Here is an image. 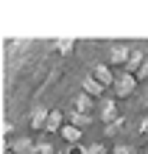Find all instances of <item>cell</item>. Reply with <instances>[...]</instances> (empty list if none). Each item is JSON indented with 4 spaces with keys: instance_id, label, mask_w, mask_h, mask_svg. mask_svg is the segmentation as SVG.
Instances as JSON below:
<instances>
[{
    "instance_id": "obj_1",
    "label": "cell",
    "mask_w": 148,
    "mask_h": 154,
    "mask_svg": "<svg viewBox=\"0 0 148 154\" xmlns=\"http://www.w3.org/2000/svg\"><path fill=\"white\" fill-rule=\"evenodd\" d=\"M137 76H131V73H123V76H117L115 79V87H112V93H115V98H128L137 90Z\"/></svg>"
},
{
    "instance_id": "obj_2",
    "label": "cell",
    "mask_w": 148,
    "mask_h": 154,
    "mask_svg": "<svg viewBox=\"0 0 148 154\" xmlns=\"http://www.w3.org/2000/svg\"><path fill=\"white\" fill-rule=\"evenodd\" d=\"M92 79H98L104 87H115V79H117V76H115L106 65H95V67H92Z\"/></svg>"
},
{
    "instance_id": "obj_3",
    "label": "cell",
    "mask_w": 148,
    "mask_h": 154,
    "mask_svg": "<svg viewBox=\"0 0 148 154\" xmlns=\"http://www.w3.org/2000/svg\"><path fill=\"white\" fill-rule=\"evenodd\" d=\"M62 126H64V115H62L59 109H50L48 123H45V132H48V134H59V132H62Z\"/></svg>"
},
{
    "instance_id": "obj_4",
    "label": "cell",
    "mask_w": 148,
    "mask_h": 154,
    "mask_svg": "<svg viewBox=\"0 0 148 154\" xmlns=\"http://www.w3.org/2000/svg\"><path fill=\"white\" fill-rule=\"evenodd\" d=\"M81 87H84V95H89V98H98V95H104V84H101L98 79H92V76H87L84 81H81Z\"/></svg>"
},
{
    "instance_id": "obj_5",
    "label": "cell",
    "mask_w": 148,
    "mask_h": 154,
    "mask_svg": "<svg viewBox=\"0 0 148 154\" xmlns=\"http://www.w3.org/2000/svg\"><path fill=\"white\" fill-rule=\"evenodd\" d=\"M59 134L64 137V143H70V146H78V140H81V129L76 123H64Z\"/></svg>"
},
{
    "instance_id": "obj_6",
    "label": "cell",
    "mask_w": 148,
    "mask_h": 154,
    "mask_svg": "<svg viewBox=\"0 0 148 154\" xmlns=\"http://www.w3.org/2000/svg\"><path fill=\"white\" fill-rule=\"evenodd\" d=\"M8 149H11L14 154H34L36 143H34L31 137H20V140H14V143H11V146H8Z\"/></svg>"
},
{
    "instance_id": "obj_7",
    "label": "cell",
    "mask_w": 148,
    "mask_h": 154,
    "mask_svg": "<svg viewBox=\"0 0 148 154\" xmlns=\"http://www.w3.org/2000/svg\"><path fill=\"white\" fill-rule=\"evenodd\" d=\"M48 109H34L31 112V129L34 132H45V123H48Z\"/></svg>"
},
{
    "instance_id": "obj_8",
    "label": "cell",
    "mask_w": 148,
    "mask_h": 154,
    "mask_svg": "<svg viewBox=\"0 0 148 154\" xmlns=\"http://www.w3.org/2000/svg\"><path fill=\"white\" fill-rule=\"evenodd\" d=\"M145 62V53L143 51H134L131 56H128V62H126V73H131V76H137V70H140V65Z\"/></svg>"
},
{
    "instance_id": "obj_9",
    "label": "cell",
    "mask_w": 148,
    "mask_h": 154,
    "mask_svg": "<svg viewBox=\"0 0 148 154\" xmlns=\"http://www.w3.org/2000/svg\"><path fill=\"white\" fill-rule=\"evenodd\" d=\"M101 118H104L106 123H117V104L115 101H106L101 106Z\"/></svg>"
},
{
    "instance_id": "obj_10",
    "label": "cell",
    "mask_w": 148,
    "mask_h": 154,
    "mask_svg": "<svg viewBox=\"0 0 148 154\" xmlns=\"http://www.w3.org/2000/svg\"><path fill=\"white\" fill-rule=\"evenodd\" d=\"M128 56H131V53H128L126 48H112V65H123V67H126Z\"/></svg>"
},
{
    "instance_id": "obj_11",
    "label": "cell",
    "mask_w": 148,
    "mask_h": 154,
    "mask_svg": "<svg viewBox=\"0 0 148 154\" xmlns=\"http://www.w3.org/2000/svg\"><path fill=\"white\" fill-rule=\"evenodd\" d=\"M89 109H92V98H89V95H78V98H76V112L89 115Z\"/></svg>"
},
{
    "instance_id": "obj_12",
    "label": "cell",
    "mask_w": 148,
    "mask_h": 154,
    "mask_svg": "<svg viewBox=\"0 0 148 154\" xmlns=\"http://www.w3.org/2000/svg\"><path fill=\"white\" fill-rule=\"evenodd\" d=\"M34 154H56V151H53V146H50V143H36Z\"/></svg>"
},
{
    "instance_id": "obj_13",
    "label": "cell",
    "mask_w": 148,
    "mask_h": 154,
    "mask_svg": "<svg viewBox=\"0 0 148 154\" xmlns=\"http://www.w3.org/2000/svg\"><path fill=\"white\" fill-rule=\"evenodd\" d=\"M148 79V56H145V62L140 65V70H137V81H145Z\"/></svg>"
},
{
    "instance_id": "obj_14",
    "label": "cell",
    "mask_w": 148,
    "mask_h": 154,
    "mask_svg": "<svg viewBox=\"0 0 148 154\" xmlns=\"http://www.w3.org/2000/svg\"><path fill=\"white\" fill-rule=\"evenodd\" d=\"M59 51L62 53H70L73 51V39H59Z\"/></svg>"
},
{
    "instance_id": "obj_15",
    "label": "cell",
    "mask_w": 148,
    "mask_h": 154,
    "mask_svg": "<svg viewBox=\"0 0 148 154\" xmlns=\"http://www.w3.org/2000/svg\"><path fill=\"white\" fill-rule=\"evenodd\" d=\"M87 154H106V149L101 146V143H95V146H89V149H87Z\"/></svg>"
},
{
    "instance_id": "obj_16",
    "label": "cell",
    "mask_w": 148,
    "mask_h": 154,
    "mask_svg": "<svg viewBox=\"0 0 148 154\" xmlns=\"http://www.w3.org/2000/svg\"><path fill=\"white\" fill-rule=\"evenodd\" d=\"M112 154H134V149H131V146H115Z\"/></svg>"
},
{
    "instance_id": "obj_17",
    "label": "cell",
    "mask_w": 148,
    "mask_h": 154,
    "mask_svg": "<svg viewBox=\"0 0 148 154\" xmlns=\"http://www.w3.org/2000/svg\"><path fill=\"white\" fill-rule=\"evenodd\" d=\"M140 134H145V137H148V118H145V121L140 123Z\"/></svg>"
},
{
    "instance_id": "obj_18",
    "label": "cell",
    "mask_w": 148,
    "mask_h": 154,
    "mask_svg": "<svg viewBox=\"0 0 148 154\" xmlns=\"http://www.w3.org/2000/svg\"><path fill=\"white\" fill-rule=\"evenodd\" d=\"M3 154H14V151H11V149H6V151H3Z\"/></svg>"
}]
</instances>
